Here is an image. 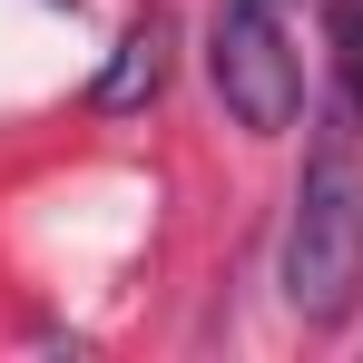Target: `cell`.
<instances>
[{"mask_svg": "<svg viewBox=\"0 0 363 363\" xmlns=\"http://www.w3.org/2000/svg\"><path fill=\"white\" fill-rule=\"evenodd\" d=\"M324 40H334V79L363 118V0H324Z\"/></svg>", "mask_w": 363, "mask_h": 363, "instance_id": "4", "label": "cell"}, {"mask_svg": "<svg viewBox=\"0 0 363 363\" xmlns=\"http://www.w3.org/2000/svg\"><path fill=\"white\" fill-rule=\"evenodd\" d=\"M285 304L314 334L354 324V304H363V167L344 138H324L304 157L295 216H285Z\"/></svg>", "mask_w": 363, "mask_h": 363, "instance_id": "1", "label": "cell"}, {"mask_svg": "<svg viewBox=\"0 0 363 363\" xmlns=\"http://www.w3.org/2000/svg\"><path fill=\"white\" fill-rule=\"evenodd\" d=\"M206 79L245 138H285L304 118V60L275 20V0H216L206 20Z\"/></svg>", "mask_w": 363, "mask_h": 363, "instance_id": "2", "label": "cell"}, {"mask_svg": "<svg viewBox=\"0 0 363 363\" xmlns=\"http://www.w3.org/2000/svg\"><path fill=\"white\" fill-rule=\"evenodd\" d=\"M167 69H177V30H167L157 10H138L118 30V50H108V69L89 79V99H99L108 118H128V108H147V99L167 89Z\"/></svg>", "mask_w": 363, "mask_h": 363, "instance_id": "3", "label": "cell"}]
</instances>
